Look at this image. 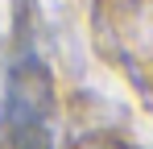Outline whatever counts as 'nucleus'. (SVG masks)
I'll return each mask as SVG.
<instances>
[{"instance_id":"7ed1b4c3","label":"nucleus","mask_w":153,"mask_h":149,"mask_svg":"<svg viewBox=\"0 0 153 149\" xmlns=\"http://www.w3.org/2000/svg\"><path fill=\"white\" fill-rule=\"evenodd\" d=\"M91 149H132V145H120V141H100V145H91Z\"/></svg>"},{"instance_id":"f257e3e1","label":"nucleus","mask_w":153,"mask_h":149,"mask_svg":"<svg viewBox=\"0 0 153 149\" xmlns=\"http://www.w3.org/2000/svg\"><path fill=\"white\" fill-rule=\"evenodd\" d=\"M4 120H8L13 149H54V83L46 62L29 46L17 54L8 71Z\"/></svg>"},{"instance_id":"f03ea898","label":"nucleus","mask_w":153,"mask_h":149,"mask_svg":"<svg viewBox=\"0 0 153 149\" xmlns=\"http://www.w3.org/2000/svg\"><path fill=\"white\" fill-rule=\"evenodd\" d=\"M95 21L103 50L137 83L153 87V0H100Z\"/></svg>"}]
</instances>
